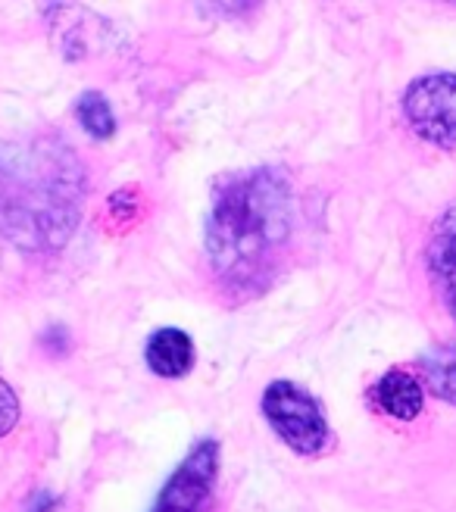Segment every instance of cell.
<instances>
[{"label": "cell", "mask_w": 456, "mask_h": 512, "mask_svg": "<svg viewBox=\"0 0 456 512\" xmlns=\"http://www.w3.org/2000/svg\"><path fill=\"white\" fill-rule=\"evenodd\" d=\"M85 182L79 153L57 135L0 144V238L22 253L63 250L82 222Z\"/></svg>", "instance_id": "obj_1"}, {"label": "cell", "mask_w": 456, "mask_h": 512, "mask_svg": "<svg viewBox=\"0 0 456 512\" xmlns=\"http://www.w3.org/2000/svg\"><path fill=\"white\" fill-rule=\"evenodd\" d=\"M294 219L297 194L285 169L260 166L219 178L207 216L213 272L238 291L266 285L294 235Z\"/></svg>", "instance_id": "obj_2"}, {"label": "cell", "mask_w": 456, "mask_h": 512, "mask_svg": "<svg viewBox=\"0 0 456 512\" xmlns=\"http://www.w3.org/2000/svg\"><path fill=\"white\" fill-rule=\"evenodd\" d=\"M263 416L294 453L316 456L328 447V422L319 403L294 381H272L263 391Z\"/></svg>", "instance_id": "obj_3"}, {"label": "cell", "mask_w": 456, "mask_h": 512, "mask_svg": "<svg viewBox=\"0 0 456 512\" xmlns=\"http://www.w3.org/2000/svg\"><path fill=\"white\" fill-rule=\"evenodd\" d=\"M403 119L422 141L456 150V72L416 79L403 94Z\"/></svg>", "instance_id": "obj_4"}, {"label": "cell", "mask_w": 456, "mask_h": 512, "mask_svg": "<svg viewBox=\"0 0 456 512\" xmlns=\"http://www.w3.org/2000/svg\"><path fill=\"white\" fill-rule=\"evenodd\" d=\"M219 478V444L213 438L191 447L182 466L160 491L154 512H207Z\"/></svg>", "instance_id": "obj_5"}, {"label": "cell", "mask_w": 456, "mask_h": 512, "mask_svg": "<svg viewBox=\"0 0 456 512\" xmlns=\"http://www.w3.org/2000/svg\"><path fill=\"white\" fill-rule=\"evenodd\" d=\"M428 272L447 310L456 316V207H450L428 241Z\"/></svg>", "instance_id": "obj_6"}, {"label": "cell", "mask_w": 456, "mask_h": 512, "mask_svg": "<svg viewBox=\"0 0 456 512\" xmlns=\"http://www.w3.org/2000/svg\"><path fill=\"white\" fill-rule=\"evenodd\" d=\"M144 360L160 378H185L194 366V341L182 328H157L147 338Z\"/></svg>", "instance_id": "obj_7"}, {"label": "cell", "mask_w": 456, "mask_h": 512, "mask_svg": "<svg viewBox=\"0 0 456 512\" xmlns=\"http://www.w3.org/2000/svg\"><path fill=\"white\" fill-rule=\"evenodd\" d=\"M372 400L391 419L413 422L422 413V400L425 397H422V384L410 372H388V375H382L375 381Z\"/></svg>", "instance_id": "obj_8"}, {"label": "cell", "mask_w": 456, "mask_h": 512, "mask_svg": "<svg viewBox=\"0 0 456 512\" xmlns=\"http://www.w3.org/2000/svg\"><path fill=\"white\" fill-rule=\"evenodd\" d=\"M422 375L428 381V391L438 400L456 406V344L438 347L428 356H422Z\"/></svg>", "instance_id": "obj_9"}, {"label": "cell", "mask_w": 456, "mask_h": 512, "mask_svg": "<svg viewBox=\"0 0 456 512\" xmlns=\"http://www.w3.org/2000/svg\"><path fill=\"white\" fill-rule=\"evenodd\" d=\"M75 116H79L82 128L91 138L107 141L116 132V116H113L110 100L104 94H97V91H88V94L79 97V104H75Z\"/></svg>", "instance_id": "obj_10"}, {"label": "cell", "mask_w": 456, "mask_h": 512, "mask_svg": "<svg viewBox=\"0 0 456 512\" xmlns=\"http://www.w3.org/2000/svg\"><path fill=\"white\" fill-rule=\"evenodd\" d=\"M16 422H19V397L10 384L0 378V438H7L16 428Z\"/></svg>", "instance_id": "obj_11"}]
</instances>
